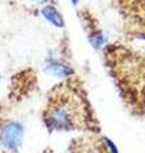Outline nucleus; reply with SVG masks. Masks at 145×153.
<instances>
[{"instance_id": "6", "label": "nucleus", "mask_w": 145, "mask_h": 153, "mask_svg": "<svg viewBox=\"0 0 145 153\" xmlns=\"http://www.w3.org/2000/svg\"><path fill=\"white\" fill-rule=\"evenodd\" d=\"M89 41H90V44H92V46H93L94 49H99V47L103 45V36H102V33H101L99 31L92 32L89 35Z\"/></svg>"}, {"instance_id": "4", "label": "nucleus", "mask_w": 145, "mask_h": 153, "mask_svg": "<svg viewBox=\"0 0 145 153\" xmlns=\"http://www.w3.org/2000/svg\"><path fill=\"white\" fill-rule=\"evenodd\" d=\"M45 71L55 76H69L72 74V69L69 65L61 63L59 60H48L45 66Z\"/></svg>"}, {"instance_id": "7", "label": "nucleus", "mask_w": 145, "mask_h": 153, "mask_svg": "<svg viewBox=\"0 0 145 153\" xmlns=\"http://www.w3.org/2000/svg\"><path fill=\"white\" fill-rule=\"evenodd\" d=\"M32 1H35V3H37V4H45V3L48 1V0H32Z\"/></svg>"}, {"instance_id": "1", "label": "nucleus", "mask_w": 145, "mask_h": 153, "mask_svg": "<svg viewBox=\"0 0 145 153\" xmlns=\"http://www.w3.org/2000/svg\"><path fill=\"white\" fill-rule=\"evenodd\" d=\"M43 120L50 130H72L88 129L93 117L87 100L76 88L64 83L51 92Z\"/></svg>"}, {"instance_id": "5", "label": "nucleus", "mask_w": 145, "mask_h": 153, "mask_svg": "<svg viewBox=\"0 0 145 153\" xmlns=\"http://www.w3.org/2000/svg\"><path fill=\"white\" fill-rule=\"evenodd\" d=\"M41 13L42 16L45 17L51 25H54L55 27H59V28H62L65 26V22L62 19V16L60 14V12L57 10L55 7L52 5H45L42 9H41Z\"/></svg>"}, {"instance_id": "3", "label": "nucleus", "mask_w": 145, "mask_h": 153, "mask_svg": "<svg viewBox=\"0 0 145 153\" xmlns=\"http://www.w3.org/2000/svg\"><path fill=\"white\" fill-rule=\"evenodd\" d=\"M72 153H117L115 144L107 138H90L74 143L71 147Z\"/></svg>"}, {"instance_id": "8", "label": "nucleus", "mask_w": 145, "mask_h": 153, "mask_svg": "<svg viewBox=\"0 0 145 153\" xmlns=\"http://www.w3.org/2000/svg\"><path fill=\"white\" fill-rule=\"evenodd\" d=\"M71 1H72V4H74V5H76V4H78V1H79V0H71Z\"/></svg>"}, {"instance_id": "2", "label": "nucleus", "mask_w": 145, "mask_h": 153, "mask_svg": "<svg viewBox=\"0 0 145 153\" xmlns=\"http://www.w3.org/2000/svg\"><path fill=\"white\" fill-rule=\"evenodd\" d=\"M23 126L18 121H5L0 126V143L7 151L16 153L23 140Z\"/></svg>"}]
</instances>
